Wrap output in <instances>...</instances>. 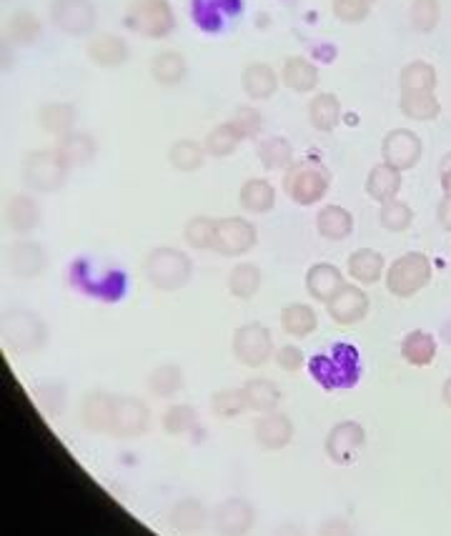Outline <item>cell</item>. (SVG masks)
I'll return each instance as SVG.
<instances>
[{
	"mask_svg": "<svg viewBox=\"0 0 451 536\" xmlns=\"http://www.w3.org/2000/svg\"><path fill=\"white\" fill-rule=\"evenodd\" d=\"M123 23L138 36L161 41L176 31V13L168 0H131Z\"/></svg>",
	"mask_w": 451,
	"mask_h": 536,
	"instance_id": "4",
	"label": "cell"
},
{
	"mask_svg": "<svg viewBox=\"0 0 451 536\" xmlns=\"http://www.w3.org/2000/svg\"><path fill=\"white\" fill-rule=\"evenodd\" d=\"M281 81L294 93H311L319 86V68L304 56H291L281 68Z\"/></svg>",
	"mask_w": 451,
	"mask_h": 536,
	"instance_id": "26",
	"label": "cell"
},
{
	"mask_svg": "<svg viewBox=\"0 0 451 536\" xmlns=\"http://www.w3.org/2000/svg\"><path fill=\"white\" fill-rule=\"evenodd\" d=\"M254 436L264 449L281 451L294 441V424L281 411H269V414L259 416L254 424Z\"/></svg>",
	"mask_w": 451,
	"mask_h": 536,
	"instance_id": "16",
	"label": "cell"
},
{
	"mask_svg": "<svg viewBox=\"0 0 451 536\" xmlns=\"http://www.w3.org/2000/svg\"><path fill=\"white\" fill-rule=\"evenodd\" d=\"M8 31H11L13 43H18V46H33L43 33L41 18L31 11H16L11 18Z\"/></svg>",
	"mask_w": 451,
	"mask_h": 536,
	"instance_id": "44",
	"label": "cell"
},
{
	"mask_svg": "<svg viewBox=\"0 0 451 536\" xmlns=\"http://www.w3.org/2000/svg\"><path fill=\"white\" fill-rule=\"evenodd\" d=\"M148 284L158 291H181L193 276V261L188 253L173 246H158L143 261Z\"/></svg>",
	"mask_w": 451,
	"mask_h": 536,
	"instance_id": "2",
	"label": "cell"
},
{
	"mask_svg": "<svg viewBox=\"0 0 451 536\" xmlns=\"http://www.w3.org/2000/svg\"><path fill=\"white\" fill-rule=\"evenodd\" d=\"M261 289V268L256 263H239L231 268L229 274V291L234 299L249 301L259 294Z\"/></svg>",
	"mask_w": 451,
	"mask_h": 536,
	"instance_id": "40",
	"label": "cell"
},
{
	"mask_svg": "<svg viewBox=\"0 0 451 536\" xmlns=\"http://www.w3.org/2000/svg\"><path fill=\"white\" fill-rule=\"evenodd\" d=\"M379 221H381V226L386 228V231L404 233V231H409V226L414 223V211H411L409 203L394 198V201L381 203Z\"/></svg>",
	"mask_w": 451,
	"mask_h": 536,
	"instance_id": "46",
	"label": "cell"
},
{
	"mask_svg": "<svg viewBox=\"0 0 451 536\" xmlns=\"http://www.w3.org/2000/svg\"><path fill=\"white\" fill-rule=\"evenodd\" d=\"M441 399H444V404L451 409V376L444 381V389H441Z\"/></svg>",
	"mask_w": 451,
	"mask_h": 536,
	"instance_id": "55",
	"label": "cell"
},
{
	"mask_svg": "<svg viewBox=\"0 0 451 536\" xmlns=\"http://www.w3.org/2000/svg\"><path fill=\"white\" fill-rule=\"evenodd\" d=\"M344 286V274L334 263H314L306 271V294L314 301H321V304H329Z\"/></svg>",
	"mask_w": 451,
	"mask_h": 536,
	"instance_id": "18",
	"label": "cell"
},
{
	"mask_svg": "<svg viewBox=\"0 0 451 536\" xmlns=\"http://www.w3.org/2000/svg\"><path fill=\"white\" fill-rule=\"evenodd\" d=\"M331 186V173L319 158L294 161L284 173V193L296 206H314L324 201Z\"/></svg>",
	"mask_w": 451,
	"mask_h": 536,
	"instance_id": "1",
	"label": "cell"
},
{
	"mask_svg": "<svg viewBox=\"0 0 451 536\" xmlns=\"http://www.w3.org/2000/svg\"><path fill=\"white\" fill-rule=\"evenodd\" d=\"M276 364H279V369L286 371V374H296V371H301L306 366V356L299 346L289 344L276 351Z\"/></svg>",
	"mask_w": 451,
	"mask_h": 536,
	"instance_id": "52",
	"label": "cell"
},
{
	"mask_svg": "<svg viewBox=\"0 0 451 536\" xmlns=\"http://www.w3.org/2000/svg\"><path fill=\"white\" fill-rule=\"evenodd\" d=\"M3 339H6V346L13 354H36V351H41L46 346L48 329L38 314L16 309L3 321Z\"/></svg>",
	"mask_w": 451,
	"mask_h": 536,
	"instance_id": "7",
	"label": "cell"
},
{
	"mask_svg": "<svg viewBox=\"0 0 451 536\" xmlns=\"http://www.w3.org/2000/svg\"><path fill=\"white\" fill-rule=\"evenodd\" d=\"M439 183L446 198H451V151L439 163Z\"/></svg>",
	"mask_w": 451,
	"mask_h": 536,
	"instance_id": "53",
	"label": "cell"
},
{
	"mask_svg": "<svg viewBox=\"0 0 451 536\" xmlns=\"http://www.w3.org/2000/svg\"><path fill=\"white\" fill-rule=\"evenodd\" d=\"M316 231L326 241H346L354 233V216L344 206H324L316 213Z\"/></svg>",
	"mask_w": 451,
	"mask_h": 536,
	"instance_id": "25",
	"label": "cell"
},
{
	"mask_svg": "<svg viewBox=\"0 0 451 536\" xmlns=\"http://www.w3.org/2000/svg\"><path fill=\"white\" fill-rule=\"evenodd\" d=\"M201 521H203V509L198 501L186 499L173 509V524L181 526V529H196Z\"/></svg>",
	"mask_w": 451,
	"mask_h": 536,
	"instance_id": "51",
	"label": "cell"
},
{
	"mask_svg": "<svg viewBox=\"0 0 451 536\" xmlns=\"http://www.w3.org/2000/svg\"><path fill=\"white\" fill-rule=\"evenodd\" d=\"M56 151L61 153V158L68 163V168H83L96 158L98 143L91 133L73 131L68 133V136L58 138Z\"/></svg>",
	"mask_w": 451,
	"mask_h": 536,
	"instance_id": "24",
	"label": "cell"
},
{
	"mask_svg": "<svg viewBox=\"0 0 451 536\" xmlns=\"http://www.w3.org/2000/svg\"><path fill=\"white\" fill-rule=\"evenodd\" d=\"M441 21V3L439 0H411L409 23L416 33L436 31Z\"/></svg>",
	"mask_w": 451,
	"mask_h": 536,
	"instance_id": "45",
	"label": "cell"
},
{
	"mask_svg": "<svg viewBox=\"0 0 451 536\" xmlns=\"http://www.w3.org/2000/svg\"><path fill=\"white\" fill-rule=\"evenodd\" d=\"M311 128L321 133H331L341 123V101L336 93H316L306 108Z\"/></svg>",
	"mask_w": 451,
	"mask_h": 536,
	"instance_id": "28",
	"label": "cell"
},
{
	"mask_svg": "<svg viewBox=\"0 0 451 536\" xmlns=\"http://www.w3.org/2000/svg\"><path fill=\"white\" fill-rule=\"evenodd\" d=\"M436 68L426 61H411L401 68L399 86L406 91H436Z\"/></svg>",
	"mask_w": 451,
	"mask_h": 536,
	"instance_id": "42",
	"label": "cell"
},
{
	"mask_svg": "<svg viewBox=\"0 0 451 536\" xmlns=\"http://www.w3.org/2000/svg\"><path fill=\"white\" fill-rule=\"evenodd\" d=\"M213 236H216V221L208 216H193L183 226V241L191 248H198V251L213 248Z\"/></svg>",
	"mask_w": 451,
	"mask_h": 536,
	"instance_id": "47",
	"label": "cell"
},
{
	"mask_svg": "<svg viewBox=\"0 0 451 536\" xmlns=\"http://www.w3.org/2000/svg\"><path fill=\"white\" fill-rule=\"evenodd\" d=\"M113 399L116 396L106 391H91L81 401V424L93 434H108L111 431Z\"/></svg>",
	"mask_w": 451,
	"mask_h": 536,
	"instance_id": "19",
	"label": "cell"
},
{
	"mask_svg": "<svg viewBox=\"0 0 451 536\" xmlns=\"http://www.w3.org/2000/svg\"><path fill=\"white\" fill-rule=\"evenodd\" d=\"M246 401H249L251 411H259V414H269L276 411L281 404V389L269 379H251L244 384Z\"/></svg>",
	"mask_w": 451,
	"mask_h": 536,
	"instance_id": "38",
	"label": "cell"
},
{
	"mask_svg": "<svg viewBox=\"0 0 451 536\" xmlns=\"http://www.w3.org/2000/svg\"><path fill=\"white\" fill-rule=\"evenodd\" d=\"M239 11V0H191V16L206 33L221 31L226 18Z\"/></svg>",
	"mask_w": 451,
	"mask_h": 536,
	"instance_id": "20",
	"label": "cell"
},
{
	"mask_svg": "<svg viewBox=\"0 0 451 536\" xmlns=\"http://www.w3.org/2000/svg\"><path fill=\"white\" fill-rule=\"evenodd\" d=\"M231 351H234L236 361L249 369H259L274 354V336H271L269 326L251 321V324L239 326L231 339Z\"/></svg>",
	"mask_w": 451,
	"mask_h": 536,
	"instance_id": "8",
	"label": "cell"
},
{
	"mask_svg": "<svg viewBox=\"0 0 451 536\" xmlns=\"http://www.w3.org/2000/svg\"><path fill=\"white\" fill-rule=\"evenodd\" d=\"M68 163L63 161L56 148H41V151L28 153L23 161V181L31 191L38 193H56L66 186L68 181Z\"/></svg>",
	"mask_w": 451,
	"mask_h": 536,
	"instance_id": "6",
	"label": "cell"
},
{
	"mask_svg": "<svg viewBox=\"0 0 451 536\" xmlns=\"http://www.w3.org/2000/svg\"><path fill=\"white\" fill-rule=\"evenodd\" d=\"M401 359L409 366H416V369L431 366L436 359V339L429 331H411V334H406L404 341H401Z\"/></svg>",
	"mask_w": 451,
	"mask_h": 536,
	"instance_id": "33",
	"label": "cell"
},
{
	"mask_svg": "<svg viewBox=\"0 0 451 536\" xmlns=\"http://www.w3.org/2000/svg\"><path fill=\"white\" fill-rule=\"evenodd\" d=\"M364 441V426L356 424V421H339V424L326 434V456H329L331 461H336V464H351V461L359 456Z\"/></svg>",
	"mask_w": 451,
	"mask_h": 536,
	"instance_id": "13",
	"label": "cell"
},
{
	"mask_svg": "<svg viewBox=\"0 0 451 536\" xmlns=\"http://www.w3.org/2000/svg\"><path fill=\"white\" fill-rule=\"evenodd\" d=\"M369 306V294H366L364 289L346 284L344 289L326 304V311H329L331 321H336L339 326H356L366 319Z\"/></svg>",
	"mask_w": 451,
	"mask_h": 536,
	"instance_id": "14",
	"label": "cell"
},
{
	"mask_svg": "<svg viewBox=\"0 0 451 536\" xmlns=\"http://www.w3.org/2000/svg\"><path fill=\"white\" fill-rule=\"evenodd\" d=\"M46 251L38 241H28V238H21L11 246L8 251V263H11L13 276L18 279H38L46 268Z\"/></svg>",
	"mask_w": 451,
	"mask_h": 536,
	"instance_id": "17",
	"label": "cell"
},
{
	"mask_svg": "<svg viewBox=\"0 0 451 536\" xmlns=\"http://www.w3.org/2000/svg\"><path fill=\"white\" fill-rule=\"evenodd\" d=\"M231 123L239 128L241 136H244V141H246V138L259 136L261 128H264V116H261V111H256L254 106H239L234 111Z\"/></svg>",
	"mask_w": 451,
	"mask_h": 536,
	"instance_id": "50",
	"label": "cell"
},
{
	"mask_svg": "<svg viewBox=\"0 0 451 536\" xmlns=\"http://www.w3.org/2000/svg\"><path fill=\"white\" fill-rule=\"evenodd\" d=\"M421 153H424V146H421V138L416 136L409 128H394L384 136V143H381V158L384 163H389L396 171H411L416 163L421 161Z\"/></svg>",
	"mask_w": 451,
	"mask_h": 536,
	"instance_id": "12",
	"label": "cell"
},
{
	"mask_svg": "<svg viewBox=\"0 0 451 536\" xmlns=\"http://www.w3.org/2000/svg\"><path fill=\"white\" fill-rule=\"evenodd\" d=\"M151 426V409L146 401L136 399V396H116L113 399V416H111V431L108 436L113 439H138Z\"/></svg>",
	"mask_w": 451,
	"mask_h": 536,
	"instance_id": "10",
	"label": "cell"
},
{
	"mask_svg": "<svg viewBox=\"0 0 451 536\" xmlns=\"http://www.w3.org/2000/svg\"><path fill=\"white\" fill-rule=\"evenodd\" d=\"M431 276H434V268H431L429 256L421 251H409L389 266V271H386V289L396 299H411L424 286H429Z\"/></svg>",
	"mask_w": 451,
	"mask_h": 536,
	"instance_id": "5",
	"label": "cell"
},
{
	"mask_svg": "<svg viewBox=\"0 0 451 536\" xmlns=\"http://www.w3.org/2000/svg\"><path fill=\"white\" fill-rule=\"evenodd\" d=\"M369 3H376V0H369Z\"/></svg>",
	"mask_w": 451,
	"mask_h": 536,
	"instance_id": "56",
	"label": "cell"
},
{
	"mask_svg": "<svg viewBox=\"0 0 451 536\" xmlns=\"http://www.w3.org/2000/svg\"><path fill=\"white\" fill-rule=\"evenodd\" d=\"M254 524V509L244 499H231L218 509L216 526L223 536H244Z\"/></svg>",
	"mask_w": 451,
	"mask_h": 536,
	"instance_id": "31",
	"label": "cell"
},
{
	"mask_svg": "<svg viewBox=\"0 0 451 536\" xmlns=\"http://www.w3.org/2000/svg\"><path fill=\"white\" fill-rule=\"evenodd\" d=\"M436 218H439L441 228L451 233V198L444 196V201H441L439 208H436Z\"/></svg>",
	"mask_w": 451,
	"mask_h": 536,
	"instance_id": "54",
	"label": "cell"
},
{
	"mask_svg": "<svg viewBox=\"0 0 451 536\" xmlns=\"http://www.w3.org/2000/svg\"><path fill=\"white\" fill-rule=\"evenodd\" d=\"M51 23L66 36H88L96 28L98 13L91 0H51Z\"/></svg>",
	"mask_w": 451,
	"mask_h": 536,
	"instance_id": "11",
	"label": "cell"
},
{
	"mask_svg": "<svg viewBox=\"0 0 451 536\" xmlns=\"http://www.w3.org/2000/svg\"><path fill=\"white\" fill-rule=\"evenodd\" d=\"M384 256L374 248H359L349 256V274L351 279L359 281L364 286L379 284L381 276H384Z\"/></svg>",
	"mask_w": 451,
	"mask_h": 536,
	"instance_id": "32",
	"label": "cell"
},
{
	"mask_svg": "<svg viewBox=\"0 0 451 536\" xmlns=\"http://www.w3.org/2000/svg\"><path fill=\"white\" fill-rule=\"evenodd\" d=\"M8 226L18 236L36 231L41 226V206L36 203V198H31L28 193H16L8 203Z\"/></svg>",
	"mask_w": 451,
	"mask_h": 536,
	"instance_id": "29",
	"label": "cell"
},
{
	"mask_svg": "<svg viewBox=\"0 0 451 536\" xmlns=\"http://www.w3.org/2000/svg\"><path fill=\"white\" fill-rule=\"evenodd\" d=\"M206 148L201 143L191 141V138H178L171 148H168V161L176 171L181 173H193L203 166L206 161Z\"/></svg>",
	"mask_w": 451,
	"mask_h": 536,
	"instance_id": "39",
	"label": "cell"
},
{
	"mask_svg": "<svg viewBox=\"0 0 451 536\" xmlns=\"http://www.w3.org/2000/svg\"><path fill=\"white\" fill-rule=\"evenodd\" d=\"M183 389V369L178 364H161L148 376V391L156 399H171Z\"/></svg>",
	"mask_w": 451,
	"mask_h": 536,
	"instance_id": "41",
	"label": "cell"
},
{
	"mask_svg": "<svg viewBox=\"0 0 451 536\" xmlns=\"http://www.w3.org/2000/svg\"><path fill=\"white\" fill-rule=\"evenodd\" d=\"M198 424V414L193 406L188 404H173L171 409L163 414V431L171 436H183L188 431L196 429Z\"/></svg>",
	"mask_w": 451,
	"mask_h": 536,
	"instance_id": "48",
	"label": "cell"
},
{
	"mask_svg": "<svg viewBox=\"0 0 451 536\" xmlns=\"http://www.w3.org/2000/svg\"><path fill=\"white\" fill-rule=\"evenodd\" d=\"M86 56L98 68H121L131 58V48H128L126 38L116 36V33H98L88 41Z\"/></svg>",
	"mask_w": 451,
	"mask_h": 536,
	"instance_id": "15",
	"label": "cell"
},
{
	"mask_svg": "<svg viewBox=\"0 0 451 536\" xmlns=\"http://www.w3.org/2000/svg\"><path fill=\"white\" fill-rule=\"evenodd\" d=\"M76 118L78 111L73 103L68 101H56V103H46V106L38 111V126L43 128V133L53 138H63L68 133L76 131Z\"/></svg>",
	"mask_w": 451,
	"mask_h": 536,
	"instance_id": "22",
	"label": "cell"
},
{
	"mask_svg": "<svg viewBox=\"0 0 451 536\" xmlns=\"http://www.w3.org/2000/svg\"><path fill=\"white\" fill-rule=\"evenodd\" d=\"M246 409H249V401H246L244 389H221V391H216L211 399L213 416L221 421L239 419Z\"/></svg>",
	"mask_w": 451,
	"mask_h": 536,
	"instance_id": "43",
	"label": "cell"
},
{
	"mask_svg": "<svg viewBox=\"0 0 451 536\" xmlns=\"http://www.w3.org/2000/svg\"><path fill=\"white\" fill-rule=\"evenodd\" d=\"M259 241V231L251 221L241 216L218 218L216 221V236H213V251L221 256H244Z\"/></svg>",
	"mask_w": 451,
	"mask_h": 536,
	"instance_id": "9",
	"label": "cell"
},
{
	"mask_svg": "<svg viewBox=\"0 0 451 536\" xmlns=\"http://www.w3.org/2000/svg\"><path fill=\"white\" fill-rule=\"evenodd\" d=\"M239 203L244 211L249 213H269L276 206V191L266 178H249V181L241 186Z\"/></svg>",
	"mask_w": 451,
	"mask_h": 536,
	"instance_id": "34",
	"label": "cell"
},
{
	"mask_svg": "<svg viewBox=\"0 0 451 536\" xmlns=\"http://www.w3.org/2000/svg\"><path fill=\"white\" fill-rule=\"evenodd\" d=\"M399 111L409 121L429 123L441 116V101L434 91H406L399 98Z\"/></svg>",
	"mask_w": 451,
	"mask_h": 536,
	"instance_id": "27",
	"label": "cell"
},
{
	"mask_svg": "<svg viewBox=\"0 0 451 536\" xmlns=\"http://www.w3.org/2000/svg\"><path fill=\"white\" fill-rule=\"evenodd\" d=\"M259 161L266 171H286L294 163V148L284 136H269L256 148Z\"/></svg>",
	"mask_w": 451,
	"mask_h": 536,
	"instance_id": "36",
	"label": "cell"
},
{
	"mask_svg": "<svg viewBox=\"0 0 451 536\" xmlns=\"http://www.w3.org/2000/svg\"><path fill=\"white\" fill-rule=\"evenodd\" d=\"M241 143H244V136H241L239 128L231 121H223L208 133L206 141H203V148H206V153L211 158H226L231 156Z\"/></svg>",
	"mask_w": 451,
	"mask_h": 536,
	"instance_id": "37",
	"label": "cell"
},
{
	"mask_svg": "<svg viewBox=\"0 0 451 536\" xmlns=\"http://www.w3.org/2000/svg\"><path fill=\"white\" fill-rule=\"evenodd\" d=\"M319 326V316L309 304H289L281 311V329L294 339H306Z\"/></svg>",
	"mask_w": 451,
	"mask_h": 536,
	"instance_id": "35",
	"label": "cell"
},
{
	"mask_svg": "<svg viewBox=\"0 0 451 536\" xmlns=\"http://www.w3.org/2000/svg\"><path fill=\"white\" fill-rule=\"evenodd\" d=\"M311 374L324 389H349L359 381V354L349 344L331 346L326 354L311 359Z\"/></svg>",
	"mask_w": 451,
	"mask_h": 536,
	"instance_id": "3",
	"label": "cell"
},
{
	"mask_svg": "<svg viewBox=\"0 0 451 536\" xmlns=\"http://www.w3.org/2000/svg\"><path fill=\"white\" fill-rule=\"evenodd\" d=\"M188 63L178 51H158L151 58V78L163 88H176L186 81Z\"/></svg>",
	"mask_w": 451,
	"mask_h": 536,
	"instance_id": "23",
	"label": "cell"
},
{
	"mask_svg": "<svg viewBox=\"0 0 451 536\" xmlns=\"http://www.w3.org/2000/svg\"><path fill=\"white\" fill-rule=\"evenodd\" d=\"M241 88L251 101H269L279 91V76L269 63H249L241 73Z\"/></svg>",
	"mask_w": 451,
	"mask_h": 536,
	"instance_id": "21",
	"label": "cell"
},
{
	"mask_svg": "<svg viewBox=\"0 0 451 536\" xmlns=\"http://www.w3.org/2000/svg\"><path fill=\"white\" fill-rule=\"evenodd\" d=\"M331 11L341 23H364L369 18L371 3L369 0H331Z\"/></svg>",
	"mask_w": 451,
	"mask_h": 536,
	"instance_id": "49",
	"label": "cell"
},
{
	"mask_svg": "<svg viewBox=\"0 0 451 536\" xmlns=\"http://www.w3.org/2000/svg\"><path fill=\"white\" fill-rule=\"evenodd\" d=\"M401 191V171L391 168L389 163H379L369 171L366 176V193H369L371 201L386 203L394 201Z\"/></svg>",
	"mask_w": 451,
	"mask_h": 536,
	"instance_id": "30",
	"label": "cell"
}]
</instances>
